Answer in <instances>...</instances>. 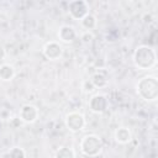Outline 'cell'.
Here are the masks:
<instances>
[{
  "label": "cell",
  "mask_w": 158,
  "mask_h": 158,
  "mask_svg": "<svg viewBox=\"0 0 158 158\" xmlns=\"http://www.w3.org/2000/svg\"><path fill=\"white\" fill-rule=\"evenodd\" d=\"M79 148H80V152L84 156L94 158V157H98L101 153V151L104 148V144H102V141H101V138L99 136H96V135H86V136H84L81 138Z\"/></svg>",
  "instance_id": "3"
},
{
  "label": "cell",
  "mask_w": 158,
  "mask_h": 158,
  "mask_svg": "<svg viewBox=\"0 0 158 158\" xmlns=\"http://www.w3.org/2000/svg\"><path fill=\"white\" fill-rule=\"evenodd\" d=\"M42 53L46 59L48 60H57L62 57L63 54V48L62 46L58 43V42H54V41H51V42H47L42 49Z\"/></svg>",
  "instance_id": "7"
},
{
  "label": "cell",
  "mask_w": 158,
  "mask_h": 158,
  "mask_svg": "<svg viewBox=\"0 0 158 158\" xmlns=\"http://www.w3.org/2000/svg\"><path fill=\"white\" fill-rule=\"evenodd\" d=\"M5 56H6V52H5L4 47H1V46H0V60H2V59L5 58Z\"/></svg>",
  "instance_id": "20"
},
{
  "label": "cell",
  "mask_w": 158,
  "mask_h": 158,
  "mask_svg": "<svg viewBox=\"0 0 158 158\" xmlns=\"http://www.w3.org/2000/svg\"><path fill=\"white\" fill-rule=\"evenodd\" d=\"M81 89H83V91H84L85 94H91V93L95 91L96 88L93 85V83L90 81V79H86V80L83 81V84H81Z\"/></svg>",
  "instance_id": "16"
},
{
  "label": "cell",
  "mask_w": 158,
  "mask_h": 158,
  "mask_svg": "<svg viewBox=\"0 0 158 158\" xmlns=\"http://www.w3.org/2000/svg\"><path fill=\"white\" fill-rule=\"evenodd\" d=\"M58 38L64 43H72L77 38V32L73 26L63 25L58 31Z\"/></svg>",
  "instance_id": "9"
},
{
  "label": "cell",
  "mask_w": 158,
  "mask_h": 158,
  "mask_svg": "<svg viewBox=\"0 0 158 158\" xmlns=\"http://www.w3.org/2000/svg\"><path fill=\"white\" fill-rule=\"evenodd\" d=\"M7 158H26V152L21 147H12L7 152Z\"/></svg>",
  "instance_id": "15"
},
{
  "label": "cell",
  "mask_w": 158,
  "mask_h": 158,
  "mask_svg": "<svg viewBox=\"0 0 158 158\" xmlns=\"http://www.w3.org/2000/svg\"><path fill=\"white\" fill-rule=\"evenodd\" d=\"M80 25L83 28H85L86 31H91L93 28H95L96 26V17L93 15V14H88L86 16H84L81 20H80Z\"/></svg>",
  "instance_id": "13"
},
{
  "label": "cell",
  "mask_w": 158,
  "mask_h": 158,
  "mask_svg": "<svg viewBox=\"0 0 158 158\" xmlns=\"http://www.w3.org/2000/svg\"><path fill=\"white\" fill-rule=\"evenodd\" d=\"M64 123L65 127L70 131V132H79L84 128L85 126V117L81 112L78 111H72L69 114H67L65 118H64Z\"/></svg>",
  "instance_id": "4"
},
{
  "label": "cell",
  "mask_w": 158,
  "mask_h": 158,
  "mask_svg": "<svg viewBox=\"0 0 158 158\" xmlns=\"http://www.w3.org/2000/svg\"><path fill=\"white\" fill-rule=\"evenodd\" d=\"M138 96L148 102H153L158 99V79L154 75H146L141 78L136 85Z\"/></svg>",
  "instance_id": "1"
},
{
  "label": "cell",
  "mask_w": 158,
  "mask_h": 158,
  "mask_svg": "<svg viewBox=\"0 0 158 158\" xmlns=\"http://www.w3.org/2000/svg\"><path fill=\"white\" fill-rule=\"evenodd\" d=\"M157 63V54L156 51L146 44L138 46L133 53V64L136 68L141 70H148L153 68Z\"/></svg>",
  "instance_id": "2"
},
{
  "label": "cell",
  "mask_w": 158,
  "mask_h": 158,
  "mask_svg": "<svg viewBox=\"0 0 158 158\" xmlns=\"http://www.w3.org/2000/svg\"><path fill=\"white\" fill-rule=\"evenodd\" d=\"M22 123H23V122L20 120V117H12V118H10V125H11L14 128H19Z\"/></svg>",
  "instance_id": "19"
},
{
  "label": "cell",
  "mask_w": 158,
  "mask_h": 158,
  "mask_svg": "<svg viewBox=\"0 0 158 158\" xmlns=\"http://www.w3.org/2000/svg\"><path fill=\"white\" fill-rule=\"evenodd\" d=\"M153 16H152V14L151 12H144L143 15H142V22L143 23H146V25H149V23H152L153 22Z\"/></svg>",
  "instance_id": "18"
},
{
  "label": "cell",
  "mask_w": 158,
  "mask_h": 158,
  "mask_svg": "<svg viewBox=\"0 0 158 158\" xmlns=\"http://www.w3.org/2000/svg\"><path fill=\"white\" fill-rule=\"evenodd\" d=\"M114 137H115V141H116L117 143L126 144V143H128V142L131 141V138H132V133H131V131H130L127 127L121 126V127L116 128Z\"/></svg>",
  "instance_id": "10"
},
{
  "label": "cell",
  "mask_w": 158,
  "mask_h": 158,
  "mask_svg": "<svg viewBox=\"0 0 158 158\" xmlns=\"http://www.w3.org/2000/svg\"><path fill=\"white\" fill-rule=\"evenodd\" d=\"M19 117L23 123H33L38 118V109L35 105L25 104L20 109Z\"/></svg>",
  "instance_id": "8"
},
{
  "label": "cell",
  "mask_w": 158,
  "mask_h": 158,
  "mask_svg": "<svg viewBox=\"0 0 158 158\" xmlns=\"http://www.w3.org/2000/svg\"><path fill=\"white\" fill-rule=\"evenodd\" d=\"M15 77V68L11 64L2 63L0 64V79L4 81H10Z\"/></svg>",
  "instance_id": "11"
},
{
  "label": "cell",
  "mask_w": 158,
  "mask_h": 158,
  "mask_svg": "<svg viewBox=\"0 0 158 158\" xmlns=\"http://www.w3.org/2000/svg\"><path fill=\"white\" fill-rule=\"evenodd\" d=\"M90 81L93 83V85L95 88H99V89L100 88H105L107 85V77L101 72H96V73H94L91 75Z\"/></svg>",
  "instance_id": "12"
},
{
  "label": "cell",
  "mask_w": 158,
  "mask_h": 158,
  "mask_svg": "<svg viewBox=\"0 0 158 158\" xmlns=\"http://www.w3.org/2000/svg\"><path fill=\"white\" fill-rule=\"evenodd\" d=\"M54 158H77V156H75V152L73 148L63 146V147H59L57 149Z\"/></svg>",
  "instance_id": "14"
},
{
  "label": "cell",
  "mask_w": 158,
  "mask_h": 158,
  "mask_svg": "<svg viewBox=\"0 0 158 158\" xmlns=\"http://www.w3.org/2000/svg\"><path fill=\"white\" fill-rule=\"evenodd\" d=\"M109 106V100L104 94H95L89 100V109L94 114H102Z\"/></svg>",
  "instance_id": "6"
},
{
  "label": "cell",
  "mask_w": 158,
  "mask_h": 158,
  "mask_svg": "<svg viewBox=\"0 0 158 158\" xmlns=\"http://www.w3.org/2000/svg\"><path fill=\"white\" fill-rule=\"evenodd\" d=\"M80 40H81V42H83L84 44H89V43H91L93 40H94V35L91 33V31H85V32H83V33L80 35Z\"/></svg>",
  "instance_id": "17"
},
{
  "label": "cell",
  "mask_w": 158,
  "mask_h": 158,
  "mask_svg": "<svg viewBox=\"0 0 158 158\" xmlns=\"http://www.w3.org/2000/svg\"><path fill=\"white\" fill-rule=\"evenodd\" d=\"M68 12L74 20H81L89 14V4L84 0H73L68 5Z\"/></svg>",
  "instance_id": "5"
}]
</instances>
